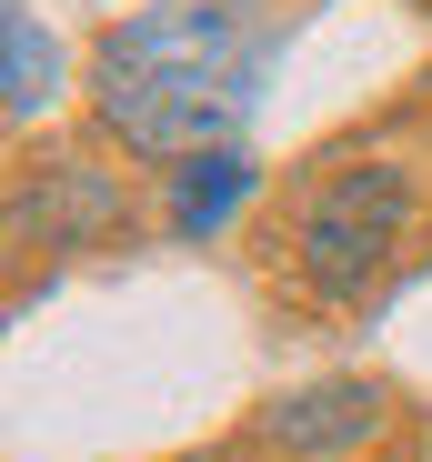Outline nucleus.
I'll use <instances>...</instances> for the list:
<instances>
[{
    "mask_svg": "<svg viewBox=\"0 0 432 462\" xmlns=\"http://www.w3.org/2000/svg\"><path fill=\"white\" fill-rule=\"evenodd\" d=\"M0 51H11V121H41V101L60 91V41L41 31V11L31 0H11V11H0Z\"/></svg>",
    "mask_w": 432,
    "mask_h": 462,
    "instance_id": "obj_6",
    "label": "nucleus"
},
{
    "mask_svg": "<svg viewBox=\"0 0 432 462\" xmlns=\"http://www.w3.org/2000/svg\"><path fill=\"white\" fill-rule=\"evenodd\" d=\"M91 111H101V131L121 151H141V162H201V151H232V131L252 121V70L91 51Z\"/></svg>",
    "mask_w": 432,
    "mask_h": 462,
    "instance_id": "obj_2",
    "label": "nucleus"
},
{
    "mask_svg": "<svg viewBox=\"0 0 432 462\" xmlns=\"http://www.w3.org/2000/svg\"><path fill=\"white\" fill-rule=\"evenodd\" d=\"M382 422H392L382 382H302V393H281V402L252 412V452H271V462H342Z\"/></svg>",
    "mask_w": 432,
    "mask_h": 462,
    "instance_id": "obj_3",
    "label": "nucleus"
},
{
    "mask_svg": "<svg viewBox=\"0 0 432 462\" xmlns=\"http://www.w3.org/2000/svg\"><path fill=\"white\" fill-rule=\"evenodd\" d=\"M11 231L21 242H41V231L51 242H101V231H121V181L101 162H51L11 191Z\"/></svg>",
    "mask_w": 432,
    "mask_h": 462,
    "instance_id": "obj_4",
    "label": "nucleus"
},
{
    "mask_svg": "<svg viewBox=\"0 0 432 462\" xmlns=\"http://www.w3.org/2000/svg\"><path fill=\"white\" fill-rule=\"evenodd\" d=\"M181 181H171V231L181 242H211L242 201H252V181H262V162L232 141V151H201V162H171Z\"/></svg>",
    "mask_w": 432,
    "mask_h": 462,
    "instance_id": "obj_5",
    "label": "nucleus"
},
{
    "mask_svg": "<svg viewBox=\"0 0 432 462\" xmlns=\"http://www.w3.org/2000/svg\"><path fill=\"white\" fill-rule=\"evenodd\" d=\"M422 211H432V181L422 162H402V151H352V162H332L302 211H292V272L302 291L322 301H363L402 272V252L422 242Z\"/></svg>",
    "mask_w": 432,
    "mask_h": 462,
    "instance_id": "obj_1",
    "label": "nucleus"
}]
</instances>
